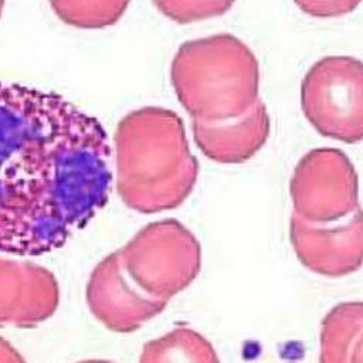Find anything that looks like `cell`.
Masks as SVG:
<instances>
[{
    "label": "cell",
    "mask_w": 363,
    "mask_h": 363,
    "mask_svg": "<svg viewBox=\"0 0 363 363\" xmlns=\"http://www.w3.org/2000/svg\"><path fill=\"white\" fill-rule=\"evenodd\" d=\"M170 81L191 119L217 122L242 115L258 101L259 67L244 41L223 33L183 43Z\"/></svg>",
    "instance_id": "cell-3"
},
{
    "label": "cell",
    "mask_w": 363,
    "mask_h": 363,
    "mask_svg": "<svg viewBox=\"0 0 363 363\" xmlns=\"http://www.w3.org/2000/svg\"><path fill=\"white\" fill-rule=\"evenodd\" d=\"M138 269L155 298L167 302L184 291L201 268V247L177 220L150 224L136 241Z\"/></svg>",
    "instance_id": "cell-6"
},
{
    "label": "cell",
    "mask_w": 363,
    "mask_h": 363,
    "mask_svg": "<svg viewBox=\"0 0 363 363\" xmlns=\"http://www.w3.org/2000/svg\"><path fill=\"white\" fill-rule=\"evenodd\" d=\"M269 129V116L259 98L237 118L217 122L191 119L197 147L210 160L224 164L244 163L254 157L267 143Z\"/></svg>",
    "instance_id": "cell-8"
},
{
    "label": "cell",
    "mask_w": 363,
    "mask_h": 363,
    "mask_svg": "<svg viewBox=\"0 0 363 363\" xmlns=\"http://www.w3.org/2000/svg\"><path fill=\"white\" fill-rule=\"evenodd\" d=\"M289 194L296 217L330 223L352 214L359 204V177L345 152L335 147L309 150L296 163Z\"/></svg>",
    "instance_id": "cell-5"
},
{
    "label": "cell",
    "mask_w": 363,
    "mask_h": 363,
    "mask_svg": "<svg viewBox=\"0 0 363 363\" xmlns=\"http://www.w3.org/2000/svg\"><path fill=\"white\" fill-rule=\"evenodd\" d=\"M1 4H3V0H0V13H1Z\"/></svg>",
    "instance_id": "cell-14"
},
{
    "label": "cell",
    "mask_w": 363,
    "mask_h": 363,
    "mask_svg": "<svg viewBox=\"0 0 363 363\" xmlns=\"http://www.w3.org/2000/svg\"><path fill=\"white\" fill-rule=\"evenodd\" d=\"M301 108L322 136L363 140V61L349 55L318 60L301 84Z\"/></svg>",
    "instance_id": "cell-4"
},
{
    "label": "cell",
    "mask_w": 363,
    "mask_h": 363,
    "mask_svg": "<svg viewBox=\"0 0 363 363\" xmlns=\"http://www.w3.org/2000/svg\"><path fill=\"white\" fill-rule=\"evenodd\" d=\"M111 157L96 118L55 92L0 81V251L62 247L106 204Z\"/></svg>",
    "instance_id": "cell-1"
},
{
    "label": "cell",
    "mask_w": 363,
    "mask_h": 363,
    "mask_svg": "<svg viewBox=\"0 0 363 363\" xmlns=\"http://www.w3.org/2000/svg\"><path fill=\"white\" fill-rule=\"evenodd\" d=\"M142 363H220V359L203 335L182 326L147 343Z\"/></svg>",
    "instance_id": "cell-10"
},
{
    "label": "cell",
    "mask_w": 363,
    "mask_h": 363,
    "mask_svg": "<svg viewBox=\"0 0 363 363\" xmlns=\"http://www.w3.org/2000/svg\"><path fill=\"white\" fill-rule=\"evenodd\" d=\"M55 13L78 27H105L121 18L129 0H51Z\"/></svg>",
    "instance_id": "cell-11"
},
{
    "label": "cell",
    "mask_w": 363,
    "mask_h": 363,
    "mask_svg": "<svg viewBox=\"0 0 363 363\" xmlns=\"http://www.w3.org/2000/svg\"><path fill=\"white\" fill-rule=\"evenodd\" d=\"M319 363H363V301L342 302L323 318Z\"/></svg>",
    "instance_id": "cell-9"
},
{
    "label": "cell",
    "mask_w": 363,
    "mask_h": 363,
    "mask_svg": "<svg viewBox=\"0 0 363 363\" xmlns=\"http://www.w3.org/2000/svg\"><path fill=\"white\" fill-rule=\"evenodd\" d=\"M156 9L179 24H190L227 13L235 0H152Z\"/></svg>",
    "instance_id": "cell-12"
},
{
    "label": "cell",
    "mask_w": 363,
    "mask_h": 363,
    "mask_svg": "<svg viewBox=\"0 0 363 363\" xmlns=\"http://www.w3.org/2000/svg\"><path fill=\"white\" fill-rule=\"evenodd\" d=\"M289 240L309 271L330 278L353 274L363 265V208L330 223H311L292 214Z\"/></svg>",
    "instance_id": "cell-7"
},
{
    "label": "cell",
    "mask_w": 363,
    "mask_h": 363,
    "mask_svg": "<svg viewBox=\"0 0 363 363\" xmlns=\"http://www.w3.org/2000/svg\"><path fill=\"white\" fill-rule=\"evenodd\" d=\"M294 3L311 17L332 18L352 13L362 0H294Z\"/></svg>",
    "instance_id": "cell-13"
},
{
    "label": "cell",
    "mask_w": 363,
    "mask_h": 363,
    "mask_svg": "<svg viewBox=\"0 0 363 363\" xmlns=\"http://www.w3.org/2000/svg\"><path fill=\"white\" fill-rule=\"evenodd\" d=\"M119 189L143 213L179 207L193 191L199 162L190 152L182 118L166 108L145 106L118 125Z\"/></svg>",
    "instance_id": "cell-2"
}]
</instances>
